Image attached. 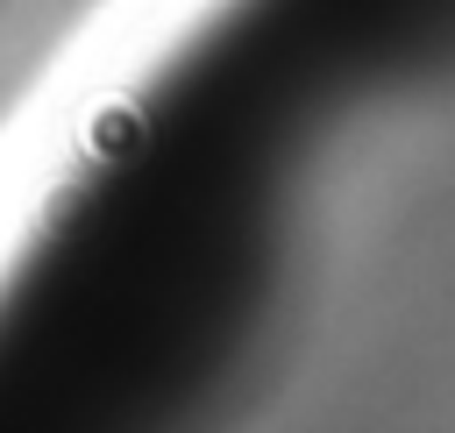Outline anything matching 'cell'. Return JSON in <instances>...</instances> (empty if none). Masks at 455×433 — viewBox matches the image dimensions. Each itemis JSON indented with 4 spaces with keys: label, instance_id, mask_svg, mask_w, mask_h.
Returning a JSON list of instances; mask_svg holds the SVG:
<instances>
[{
    "label": "cell",
    "instance_id": "obj_1",
    "mask_svg": "<svg viewBox=\"0 0 455 433\" xmlns=\"http://www.w3.org/2000/svg\"><path fill=\"white\" fill-rule=\"evenodd\" d=\"M92 135H100V149H128L135 142V114H100Z\"/></svg>",
    "mask_w": 455,
    "mask_h": 433
}]
</instances>
